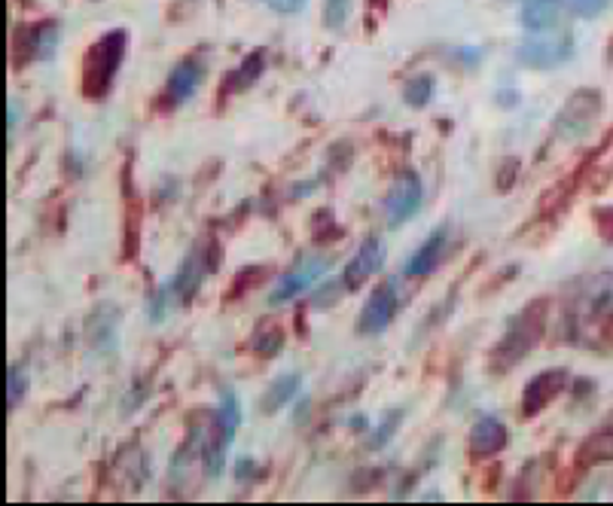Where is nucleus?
<instances>
[{
  "mask_svg": "<svg viewBox=\"0 0 613 506\" xmlns=\"http://www.w3.org/2000/svg\"><path fill=\"white\" fill-rule=\"evenodd\" d=\"M607 339L613 342V318H607Z\"/></svg>",
  "mask_w": 613,
  "mask_h": 506,
  "instance_id": "39",
  "label": "nucleus"
},
{
  "mask_svg": "<svg viewBox=\"0 0 613 506\" xmlns=\"http://www.w3.org/2000/svg\"><path fill=\"white\" fill-rule=\"evenodd\" d=\"M58 46V25L37 22L13 31V68H25L28 61H49Z\"/></svg>",
  "mask_w": 613,
  "mask_h": 506,
  "instance_id": "4",
  "label": "nucleus"
},
{
  "mask_svg": "<svg viewBox=\"0 0 613 506\" xmlns=\"http://www.w3.org/2000/svg\"><path fill=\"white\" fill-rule=\"evenodd\" d=\"M351 16V0H327L324 4V25L327 28H342Z\"/></svg>",
  "mask_w": 613,
  "mask_h": 506,
  "instance_id": "29",
  "label": "nucleus"
},
{
  "mask_svg": "<svg viewBox=\"0 0 613 506\" xmlns=\"http://www.w3.org/2000/svg\"><path fill=\"white\" fill-rule=\"evenodd\" d=\"M251 348L260 354V357H275L281 348H284V327L275 324V321H263L254 336H251Z\"/></svg>",
  "mask_w": 613,
  "mask_h": 506,
  "instance_id": "21",
  "label": "nucleus"
},
{
  "mask_svg": "<svg viewBox=\"0 0 613 506\" xmlns=\"http://www.w3.org/2000/svg\"><path fill=\"white\" fill-rule=\"evenodd\" d=\"M126 46H129V34L122 28L107 31L89 46V52L83 55V95L89 101L107 98L113 77L122 65V55H126Z\"/></svg>",
  "mask_w": 613,
  "mask_h": 506,
  "instance_id": "2",
  "label": "nucleus"
},
{
  "mask_svg": "<svg viewBox=\"0 0 613 506\" xmlns=\"http://www.w3.org/2000/svg\"><path fill=\"white\" fill-rule=\"evenodd\" d=\"M138 241H141V205L135 196L126 205V232H122V260L138 257Z\"/></svg>",
  "mask_w": 613,
  "mask_h": 506,
  "instance_id": "22",
  "label": "nucleus"
},
{
  "mask_svg": "<svg viewBox=\"0 0 613 506\" xmlns=\"http://www.w3.org/2000/svg\"><path fill=\"white\" fill-rule=\"evenodd\" d=\"M208 272H211L208 253H205V244L199 241V244L187 253V260L180 263L177 275H171V278L165 281V287H168V293L174 296L177 305H190L193 296H196L199 287H202V278H205Z\"/></svg>",
  "mask_w": 613,
  "mask_h": 506,
  "instance_id": "10",
  "label": "nucleus"
},
{
  "mask_svg": "<svg viewBox=\"0 0 613 506\" xmlns=\"http://www.w3.org/2000/svg\"><path fill=\"white\" fill-rule=\"evenodd\" d=\"M119 314L122 311L113 302H98L89 311V318H86V345H89L92 354L107 357V354L116 351V345H119V324H122Z\"/></svg>",
  "mask_w": 613,
  "mask_h": 506,
  "instance_id": "8",
  "label": "nucleus"
},
{
  "mask_svg": "<svg viewBox=\"0 0 613 506\" xmlns=\"http://www.w3.org/2000/svg\"><path fill=\"white\" fill-rule=\"evenodd\" d=\"M299 391H302V375H299V372H284V375H278L275 382L266 388L263 400H260V412H263V415L281 412Z\"/></svg>",
  "mask_w": 613,
  "mask_h": 506,
  "instance_id": "18",
  "label": "nucleus"
},
{
  "mask_svg": "<svg viewBox=\"0 0 613 506\" xmlns=\"http://www.w3.org/2000/svg\"><path fill=\"white\" fill-rule=\"evenodd\" d=\"M16 125H19V110H16V104L10 101L7 104V141L13 144V138H16Z\"/></svg>",
  "mask_w": 613,
  "mask_h": 506,
  "instance_id": "36",
  "label": "nucleus"
},
{
  "mask_svg": "<svg viewBox=\"0 0 613 506\" xmlns=\"http://www.w3.org/2000/svg\"><path fill=\"white\" fill-rule=\"evenodd\" d=\"M202 80H205V65H202L199 55H187L183 61H177V65L171 68V74H168V80H165V92H162L159 107L174 110L180 104H187L199 92Z\"/></svg>",
  "mask_w": 613,
  "mask_h": 506,
  "instance_id": "7",
  "label": "nucleus"
},
{
  "mask_svg": "<svg viewBox=\"0 0 613 506\" xmlns=\"http://www.w3.org/2000/svg\"><path fill=\"white\" fill-rule=\"evenodd\" d=\"M342 290H348L345 278L330 281V284H324L318 293H312V305H315V308H330V305H336V302L342 299Z\"/></svg>",
  "mask_w": 613,
  "mask_h": 506,
  "instance_id": "30",
  "label": "nucleus"
},
{
  "mask_svg": "<svg viewBox=\"0 0 613 506\" xmlns=\"http://www.w3.org/2000/svg\"><path fill=\"white\" fill-rule=\"evenodd\" d=\"M348 162H351V144H348V141H339V144L330 150V165H333V171H345Z\"/></svg>",
  "mask_w": 613,
  "mask_h": 506,
  "instance_id": "35",
  "label": "nucleus"
},
{
  "mask_svg": "<svg viewBox=\"0 0 613 506\" xmlns=\"http://www.w3.org/2000/svg\"><path fill=\"white\" fill-rule=\"evenodd\" d=\"M263 71H266V52H263V49L248 52V55L241 58V65L226 77L220 95L226 98L229 92H244V89H251V86L263 77Z\"/></svg>",
  "mask_w": 613,
  "mask_h": 506,
  "instance_id": "17",
  "label": "nucleus"
},
{
  "mask_svg": "<svg viewBox=\"0 0 613 506\" xmlns=\"http://www.w3.org/2000/svg\"><path fill=\"white\" fill-rule=\"evenodd\" d=\"M266 269L263 266H248V269H241L235 278H232V284H229V293H226V299H241L244 293L248 290H254V287H260L263 281H266Z\"/></svg>",
  "mask_w": 613,
  "mask_h": 506,
  "instance_id": "24",
  "label": "nucleus"
},
{
  "mask_svg": "<svg viewBox=\"0 0 613 506\" xmlns=\"http://www.w3.org/2000/svg\"><path fill=\"white\" fill-rule=\"evenodd\" d=\"M394 311H397V281L391 278V281L379 284L370 293V299H366L360 318H357V333L360 336H379L394 321Z\"/></svg>",
  "mask_w": 613,
  "mask_h": 506,
  "instance_id": "9",
  "label": "nucleus"
},
{
  "mask_svg": "<svg viewBox=\"0 0 613 506\" xmlns=\"http://www.w3.org/2000/svg\"><path fill=\"white\" fill-rule=\"evenodd\" d=\"M214 418H217L223 436L232 439L235 430L241 427V403H238V397L232 391H220V409L214 412Z\"/></svg>",
  "mask_w": 613,
  "mask_h": 506,
  "instance_id": "23",
  "label": "nucleus"
},
{
  "mask_svg": "<svg viewBox=\"0 0 613 506\" xmlns=\"http://www.w3.org/2000/svg\"><path fill=\"white\" fill-rule=\"evenodd\" d=\"M571 55H574V37L571 34L534 37V40H525L516 52L522 65L534 68V71H553V68L565 65V61H571Z\"/></svg>",
  "mask_w": 613,
  "mask_h": 506,
  "instance_id": "6",
  "label": "nucleus"
},
{
  "mask_svg": "<svg viewBox=\"0 0 613 506\" xmlns=\"http://www.w3.org/2000/svg\"><path fill=\"white\" fill-rule=\"evenodd\" d=\"M309 409H312V406H309V400H302V403L296 406V415H293V421H296V424H302V421H305V412H309Z\"/></svg>",
  "mask_w": 613,
  "mask_h": 506,
  "instance_id": "37",
  "label": "nucleus"
},
{
  "mask_svg": "<svg viewBox=\"0 0 613 506\" xmlns=\"http://www.w3.org/2000/svg\"><path fill=\"white\" fill-rule=\"evenodd\" d=\"M613 461V433H592L580 442L574 464L580 467H595V464H610Z\"/></svg>",
  "mask_w": 613,
  "mask_h": 506,
  "instance_id": "19",
  "label": "nucleus"
},
{
  "mask_svg": "<svg viewBox=\"0 0 613 506\" xmlns=\"http://www.w3.org/2000/svg\"><path fill=\"white\" fill-rule=\"evenodd\" d=\"M421 202H424V186H421L418 174L409 171V168L400 171L397 180H394L391 189H388L385 205H382V208H385V217H388V226L397 229V226H403L406 220H412V217L418 214Z\"/></svg>",
  "mask_w": 613,
  "mask_h": 506,
  "instance_id": "5",
  "label": "nucleus"
},
{
  "mask_svg": "<svg viewBox=\"0 0 613 506\" xmlns=\"http://www.w3.org/2000/svg\"><path fill=\"white\" fill-rule=\"evenodd\" d=\"M592 220H595V232L613 244V205H601V208H592Z\"/></svg>",
  "mask_w": 613,
  "mask_h": 506,
  "instance_id": "31",
  "label": "nucleus"
},
{
  "mask_svg": "<svg viewBox=\"0 0 613 506\" xmlns=\"http://www.w3.org/2000/svg\"><path fill=\"white\" fill-rule=\"evenodd\" d=\"M260 4H266L269 10H275V13H281V16H296V13L305 10V4H309V0H260Z\"/></svg>",
  "mask_w": 613,
  "mask_h": 506,
  "instance_id": "33",
  "label": "nucleus"
},
{
  "mask_svg": "<svg viewBox=\"0 0 613 506\" xmlns=\"http://www.w3.org/2000/svg\"><path fill=\"white\" fill-rule=\"evenodd\" d=\"M382 266H385V244L379 238H366L357 247L351 263L345 266L342 278H345L348 290H357V287H363L366 281H370L376 272H382Z\"/></svg>",
  "mask_w": 613,
  "mask_h": 506,
  "instance_id": "13",
  "label": "nucleus"
},
{
  "mask_svg": "<svg viewBox=\"0 0 613 506\" xmlns=\"http://www.w3.org/2000/svg\"><path fill=\"white\" fill-rule=\"evenodd\" d=\"M434 95H437V77H434V74H415V77H409L406 86H403V101H406L409 107H415V110H421V107L431 104Z\"/></svg>",
  "mask_w": 613,
  "mask_h": 506,
  "instance_id": "20",
  "label": "nucleus"
},
{
  "mask_svg": "<svg viewBox=\"0 0 613 506\" xmlns=\"http://www.w3.org/2000/svg\"><path fill=\"white\" fill-rule=\"evenodd\" d=\"M400 424H403V409H391V412L382 418V424H379V430H376V436H373L370 446H373V449L388 446V442L394 439V433L400 430Z\"/></svg>",
  "mask_w": 613,
  "mask_h": 506,
  "instance_id": "27",
  "label": "nucleus"
},
{
  "mask_svg": "<svg viewBox=\"0 0 613 506\" xmlns=\"http://www.w3.org/2000/svg\"><path fill=\"white\" fill-rule=\"evenodd\" d=\"M607 55H610V61H613V40H610V52H607Z\"/></svg>",
  "mask_w": 613,
  "mask_h": 506,
  "instance_id": "40",
  "label": "nucleus"
},
{
  "mask_svg": "<svg viewBox=\"0 0 613 506\" xmlns=\"http://www.w3.org/2000/svg\"><path fill=\"white\" fill-rule=\"evenodd\" d=\"M546 314H549V299H534L516 314V318H510L501 342L495 345L492 357H488V366H492L495 375L510 372L516 363H522L537 348V342L546 333Z\"/></svg>",
  "mask_w": 613,
  "mask_h": 506,
  "instance_id": "1",
  "label": "nucleus"
},
{
  "mask_svg": "<svg viewBox=\"0 0 613 506\" xmlns=\"http://www.w3.org/2000/svg\"><path fill=\"white\" fill-rule=\"evenodd\" d=\"M348 427H354V430H363V427H366V415H357V418H351V421H348Z\"/></svg>",
  "mask_w": 613,
  "mask_h": 506,
  "instance_id": "38",
  "label": "nucleus"
},
{
  "mask_svg": "<svg viewBox=\"0 0 613 506\" xmlns=\"http://www.w3.org/2000/svg\"><path fill=\"white\" fill-rule=\"evenodd\" d=\"M519 159L516 156H507L504 162H501V168H498V189L501 193H507V189H513V183H516V177H519Z\"/></svg>",
  "mask_w": 613,
  "mask_h": 506,
  "instance_id": "32",
  "label": "nucleus"
},
{
  "mask_svg": "<svg viewBox=\"0 0 613 506\" xmlns=\"http://www.w3.org/2000/svg\"><path fill=\"white\" fill-rule=\"evenodd\" d=\"M562 7L580 19H598L610 10V0H562Z\"/></svg>",
  "mask_w": 613,
  "mask_h": 506,
  "instance_id": "26",
  "label": "nucleus"
},
{
  "mask_svg": "<svg viewBox=\"0 0 613 506\" xmlns=\"http://www.w3.org/2000/svg\"><path fill=\"white\" fill-rule=\"evenodd\" d=\"M568 388V372L565 369H546L540 375H534L525 385V397H522V418H534L540 415L549 403H553L562 391Z\"/></svg>",
  "mask_w": 613,
  "mask_h": 506,
  "instance_id": "11",
  "label": "nucleus"
},
{
  "mask_svg": "<svg viewBox=\"0 0 613 506\" xmlns=\"http://www.w3.org/2000/svg\"><path fill=\"white\" fill-rule=\"evenodd\" d=\"M339 235H342V232L336 229L333 211H330V208L315 211V217H312V238H315V241H330V238H339Z\"/></svg>",
  "mask_w": 613,
  "mask_h": 506,
  "instance_id": "28",
  "label": "nucleus"
},
{
  "mask_svg": "<svg viewBox=\"0 0 613 506\" xmlns=\"http://www.w3.org/2000/svg\"><path fill=\"white\" fill-rule=\"evenodd\" d=\"M504 446H507V427H504L501 418L485 415V418H479V421L473 424L470 439H467V449H470V458H473V461L492 458V455H498Z\"/></svg>",
  "mask_w": 613,
  "mask_h": 506,
  "instance_id": "14",
  "label": "nucleus"
},
{
  "mask_svg": "<svg viewBox=\"0 0 613 506\" xmlns=\"http://www.w3.org/2000/svg\"><path fill=\"white\" fill-rule=\"evenodd\" d=\"M446 253H449V229L440 226L431 238H427V241L418 247V253H415V257L409 260V266H406V275H409V278H424V275L437 272L440 263L446 260Z\"/></svg>",
  "mask_w": 613,
  "mask_h": 506,
  "instance_id": "15",
  "label": "nucleus"
},
{
  "mask_svg": "<svg viewBox=\"0 0 613 506\" xmlns=\"http://www.w3.org/2000/svg\"><path fill=\"white\" fill-rule=\"evenodd\" d=\"M562 0H525L519 22L528 31H553L562 22Z\"/></svg>",
  "mask_w": 613,
  "mask_h": 506,
  "instance_id": "16",
  "label": "nucleus"
},
{
  "mask_svg": "<svg viewBox=\"0 0 613 506\" xmlns=\"http://www.w3.org/2000/svg\"><path fill=\"white\" fill-rule=\"evenodd\" d=\"M610 427H613V415H610Z\"/></svg>",
  "mask_w": 613,
  "mask_h": 506,
  "instance_id": "41",
  "label": "nucleus"
},
{
  "mask_svg": "<svg viewBox=\"0 0 613 506\" xmlns=\"http://www.w3.org/2000/svg\"><path fill=\"white\" fill-rule=\"evenodd\" d=\"M601 113H604V95L598 89H577L556 116V138L568 144L583 141L595 129Z\"/></svg>",
  "mask_w": 613,
  "mask_h": 506,
  "instance_id": "3",
  "label": "nucleus"
},
{
  "mask_svg": "<svg viewBox=\"0 0 613 506\" xmlns=\"http://www.w3.org/2000/svg\"><path fill=\"white\" fill-rule=\"evenodd\" d=\"M330 266H333L330 257H309V260L299 263L293 272H287V275L275 284V290L269 293V302H272V305L290 302L293 296H299V293L309 290V287H312V284H315Z\"/></svg>",
  "mask_w": 613,
  "mask_h": 506,
  "instance_id": "12",
  "label": "nucleus"
},
{
  "mask_svg": "<svg viewBox=\"0 0 613 506\" xmlns=\"http://www.w3.org/2000/svg\"><path fill=\"white\" fill-rule=\"evenodd\" d=\"M235 479H238L241 485H248V482L260 479V467H257L251 458H241V461L235 464Z\"/></svg>",
  "mask_w": 613,
  "mask_h": 506,
  "instance_id": "34",
  "label": "nucleus"
},
{
  "mask_svg": "<svg viewBox=\"0 0 613 506\" xmlns=\"http://www.w3.org/2000/svg\"><path fill=\"white\" fill-rule=\"evenodd\" d=\"M28 391V378L22 372V366L10 363L7 366V412H16V406H22Z\"/></svg>",
  "mask_w": 613,
  "mask_h": 506,
  "instance_id": "25",
  "label": "nucleus"
}]
</instances>
